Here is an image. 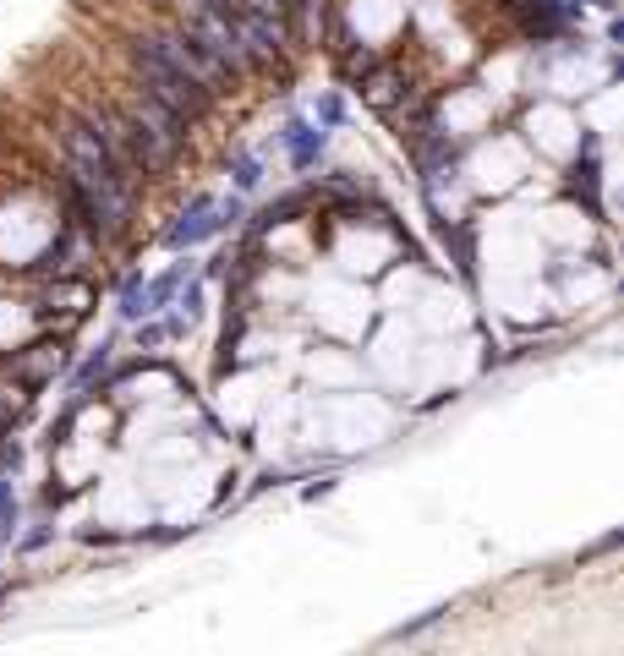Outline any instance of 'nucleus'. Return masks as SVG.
I'll use <instances>...</instances> for the list:
<instances>
[{
    "instance_id": "obj_1",
    "label": "nucleus",
    "mask_w": 624,
    "mask_h": 656,
    "mask_svg": "<svg viewBox=\"0 0 624 656\" xmlns=\"http://www.w3.org/2000/svg\"><path fill=\"white\" fill-rule=\"evenodd\" d=\"M66 170H72L77 197H83V208H88V225L104 230V236L121 230L126 175H121V164H115V154L104 148V137L94 126H72V132H66Z\"/></svg>"
},
{
    "instance_id": "obj_2",
    "label": "nucleus",
    "mask_w": 624,
    "mask_h": 656,
    "mask_svg": "<svg viewBox=\"0 0 624 656\" xmlns=\"http://www.w3.org/2000/svg\"><path fill=\"white\" fill-rule=\"evenodd\" d=\"M132 66H137V77H143L148 99L165 104L170 115H181V121H203V115H208L214 88H208L198 72H187V66H181L159 39H137L132 44Z\"/></svg>"
}]
</instances>
